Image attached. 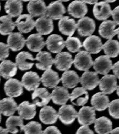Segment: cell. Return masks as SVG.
<instances>
[{"instance_id": "cb8c5ba5", "label": "cell", "mask_w": 119, "mask_h": 134, "mask_svg": "<svg viewBox=\"0 0 119 134\" xmlns=\"http://www.w3.org/2000/svg\"><path fill=\"white\" fill-rule=\"evenodd\" d=\"M19 116L23 119L31 120L36 114V106L34 103H30L29 101H24L17 107Z\"/></svg>"}, {"instance_id": "f5cc1de1", "label": "cell", "mask_w": 119, "mask_h": 134, "mask_svg": "<svg viewBox=\"0 0 119 134\" xmlns=\"http://www.w3.org/2000/svg\"><path fill=\"white\" fill-rule=\"evenodd\" d=\"M116 35H117V37L119 39V27L117 29H116Z\"/></svg>"}, {"instance_id": "7c38bea8", "label": "cell", "mask_w": 119, "mask_h": 134, "mask_svg": "<svg viewBox=\"0 0 119 134\" xmlns=\"http://www.w3.org/2000/svg\"><path fill=\"white\" fill-rule=\"evenodd\" d=\"M45 43L47 49L53 53L61 52L65 46L63 37L57 34L51 35L47 38Z\"/></svg>"}, {"instance_id": "c3c4849f", "label": "cell", "mask_w": 119, "mask_h": 134, "mask_svg": "<svg viewBox=\"0 0 119 134\" xmlns=\"http://www.w3.org/2000/svg\"><path fill=\"white\" fill-rule=\"evenodd\" d=\"M85 3L88 4H95L98 1V0H82Z\"/></svg>"}, {"instance_id": "8d00e7d4", "label": "cell", "mask_w": 119, "mask_h": 134, "mask_svg": "<svg viewBox=\"0 0 119 134\" xmlns=\"http://www.w3.org/2000/svg\"><path fill=\"white\" fill-rule=\"evenodd\" d=\"M94 123V129L98 133H110L112 130V122L107 117L96 119Z\"/></svg>"}, {"instance_id": "d590c367", "label": "cell", "mask_w": 119, "mask_h": 134, "mask_svg": "<svg viewBox=\"0 0 119 134\" xmlns=\"http://www.w3.org/2000/svg\"><path fill=\"white\" fill-rule=\"evenodd\" d=\"M6 125L8 132L15 134L18 132L19 130L22 132L24 127L23 119L20 116L12 115L7 120Z\"/></svg>"}, {"instance_id": "d4e9b609", "label": "cell", "mask_w": 119, "mask_h": 134, "mask_svg": "<svg viewBox=\"0 0 119 134\" xmlns=\"http://www.w3.org/2000/svg\"><path fill=\"white\" fill-rule=\"evenodd\" d=\"M35 60L39 62L36 64V68L39 70L46 71L51 69L53 64L54 59L50 53L41 51L37 54Z\"/></svg>"}, {"instance_id": "680465c9", "label": "cell", "mask_w": 119, "mask_h": 134, "mask_svg": "<svg viewBox=\"0 0 119 134\" xmlns=\"http://www.w3.org/2000/svg\"><path fill=\"white\" fill-rule=\"evenodd\" d=\"M1 3H0V11H1Z\"/></svg>"}, {"instance_id": "e575fe53", "label": "cell", "mask_w": 119, "mask_h": 134, "mask_svg": "<svg viewBox=\"0 0 119 134\" xmlns=\"http://www.w3.org/2000/svg\"><path fill=\"white\" fill-rule=\"evenodd\" d=\"M61 80L62 84L66 88H74L80 82V78L74 71H66L62 75Z\"/></svg>"}, {"instance_id": "5bb4252c", "label": "cell", "mask_w": 119, "mask_h": 134, "mask_svg": "<svg viewBox=\"0 0 119 134\" xmlns=\"http://www.w3.org/2000/svg\"><path fill=\"white\" fill-rule=\"evenodd\" d=\"M80 82L85 89L87 90H92L94 89L100 82L98 73L95 72L85 71L81 78Z\"/></svg>"}, {"instance_id": "ba28073f", "label": "cell", "mask_w": 119, "mask_h": 134, "mask_svg": "<svg viewBox=\"0 0 119 134\" xmlns=\"http://www.w3.org/2000/svg\"><path fill=\"white\" fill-rule=\"evenodd\" d=\"M65 13V8L61 1H56L50 3L46 7L45 15L52 20H57L61 19Z\"/></svg>"}, {"instance_id": "836d02e7", "label": "cell", "mask_w": 119, "mask_h": 134, "mask_svg": "<svg viewBox=\"0 0 119 134\" xmlns=\"http://www.w3.org/2000/svg\"><path fill=\"white\" fill-rule=\"evenodd\" d=\"M17 68L16 63L9 60H4L0 64V75L4 79H10L15 76Z\"/></svg>"}, {"instance_id": "2e32d148", "label": "cell", "mask_w": 119, "mask_h": 134, "mask_svg": "<svg viewBox=\"0 0 119 134\" xmlns=\"http://www.w3.org/2000/svg\"><path fill=\"white\" fill-rule=\"evenodd\" d=\"M86 51L91 54H96L102 49V44L100 38L95 35L88 36L83 43Z\"/></svg>"}, {"instance_id": "8992f818", "label": "cell", "mask_w": 119, "mask_h": 134, "mask_svg": "<svg viewBox=\"0 0 119 134\" xmlns=\"http://www.w3.org/2000/svg\"><path fill=\"white\" fill-rule=\"evenodd\" d=\"M15 25L21 33L31 32L35 26V22L33 17L29 14L19 15L15 22Z\"/></svg>"}, {"instance_id": "5b68a950", "label": "cell", "mask_w": 119, "mask_h": 134, "mask_svg": "<svg viewBox=\"0 0 119 134\" xmlns=\"http://www.w3.org/2000/svg\"><path fill=\"white\" fill-rule=\"evenodd\" d=\"M53 64L58 70L66 71L72 66L73 59L72 55L69 52H60L56 56L53 60Z\"/></svg>"}, {"instance_id": "db71d44e", "label": "cell", "mask_w": 119, "mask_h": 134, "mask_svg": "<svg viewBox=\"0 0 119 134\" xmlns=\"http://www.w3.org/2000/svg\"><path fill=\"white\" fill-rule=\"evenodd\" d=\"M116 92H117V94L119 96V86H117V87L116 88Z\"/></svg>"}, {"instance_id": "484cf974", "label": "cell", "mask_w": 119, "mask_h": 134, "mask_svg": "<svg viewBox=\"0 0 119 134\" xmlns=\"http://www.w3.org/2000/svg\"><path fill=\"white\" fill-rule=\"evenodd\" d=\"M41 80L45 87L53 88L59 83L61 79H59V75L56 72L50 69L46 70L43 74Z\"/></svg>"}, {"instance_id": "9c48e42d", "label": "cell", "mask_w": 119, "mask_h": 134, "mask_svg": "<svg viewBox=\"0 0 119 134\" xmlns=\"http://www.w3.org/2000/svg\"><path fill=\"white\" fill-rule=\"evenodd\" d=\"M93 68L97 73L105 75L112 69V62L107 55H101L98 57L93 62Z\"/></svg>"}, {"instance_id": "bcb514c9", "label": "cell", "mask_w": 119, "mask_h": 134, "mask_svg": "<svg viewBox=\"0 0 119 134\" xmlns=\"http://www.w3.org/2000/svg\"><path fill=\"white\" fill-rule=\"evenodd\" d=\"M76 133H94V132L88 127V126L84 125L78 129Z\"/></svg>"}, {"instance_id": "f6af8a7d", "label": "cell", "mask_w": 119, "mask_h": 134, "mask_svg": "<svg viewBox=\"0 0 119 134\" xmlns=\"http://www.w3.org/2000/svg\"><path fill=\"white\" fill-rule=\"evenodd\" d=\"M42 133H61V132L55 126H50L48 127L46 129H45Z\"/></svg>"}, {"instance_id": "e0dca14e", "label": "cell", "mask_w": 119, "mask_h": 134, "mask_svg": "<svg viewBox=\"0 0 119 134\" xmlns=\"http://www.w3.org/2000/svg\"><path fill=\"white\" fill-rule=\"evenodd\" d=\"M41 78L38 74L34 72L25 73L22 79V83L23 87L28 91H34L40 85Z\"/></svg>"}, {"instance_id": "7a4b0ae2", "label": "cell", "mask_w": 119, "mask_h": 134, "mask_svg": "<svg viewBox=\"0 0 119 134\" xmlns=\"http://www.w3.org/2000/svg\"><path fill=\"white\" fill-rule=\"evenodd\" d=\"M77 29L79 35L83 37L90 36L95 31V23L92 18L84 17L78 21Z\"/></svg>"}, {"instance_id": "7402d4cb", "label": "cell", "mask_w": 119, "mask_h": 134, "mask_svg": "<svg viewBox=\"0 0 119 134\" xmlns=\"http://www.w3.org/2000/svg\"><path fill=\"white\" fill-rule=\"evenodd\" d=\"M26 43V40L21 33L10 34L7 39V45L13 51L22 50Z\"/></svg>"}, {"instance_id": "ab89813d", "label": "cell", "mask_w": 119, "mask_h": 134, "mask_svg": "<svg viewBox=\"0 0 119 134\" xmlns=\"http://www.w3.org/2000/svg\"><path fill=\"white\" fill-rule=\"evenodd\" d=\"M65 45L67 50L72 53L80 51L82 47L81 41L77 37H68L65 41Z\"/></svg>"}, {"instance_id": "91938a15", "label": "cell", "mask_w": 119, "mask_h": 134, "mask_svg": "<svg viewBox=\"0 0 119 134\" xmlns=\"http://www.w3.org/2000/svg\"><path fill=\"white\" fill-rule=\"evenodd\" d=\"M0 80H1V79H0Z\"/></svg>"}, {"instance_id": "3957f363", "label": "cell", "mask_w": 119, "mask_h": 134, "mask_svg": "<svg viewBox=\"0 0 119 134\" xmlns=\"http://www.w3.org/2000/svg\"><path fill=\"white\" fill-rule=\"evenodd\" d=\"M95 116V110L93 107L89 106L83 107L77 113L78 121L83 126H89L94 123Z\"/></svg>"}, {"instance_id": "d6986e66", "label": "cell", "mask_w": 119, "mask_h": 134, "mask_svg": "<svg viewBox=\"0 0 119 134\" xmlns=\"http://www.w3.org/2000/svg\"><path fill=\"white\" fill-rule=\"evenodd\" d=\"M89 99L88 93L84 87H77L70 95L72 103L77 106H83L87 103Z\"/></svg>"}, {"instance_id": "74e56055", "label": "cell", "mask_w": 119, "mask_h": 134, "mask_svg": "<svg viewBox=\"0 0 119 134\" xmlns=\"http://www.w3.org/2000/svg\"><path fill=\"white\" fill-rule=\"evenodd\" d=\"M15 26L12 17L9 15L0 17V34L1 35H7L11 34L15 28Z\"/></svg>"}, {"instance_id": "6f0895ef", "label": "cell", "mask_w": 119, "mask_h": 134, "mask_svg": "<svg viewBox=\"0 0 119 134\" xmlns=\"http://www.w3.org/2000/svg\"><path fill=\"white\" fill-rule=\"evenodd\" d=\"M22 1H24V2H27V1H30V0H21Z\"/></svg>"}, {"instance_id": "4dcf8cb0", "label": "cell", "mask_w": 119, "mask_h": 134, "mask_svg": "<svg viewBox=\"0 0 119 134\" xmlns=\"http://www.w3.org/2000/svg\"><path fill=\"white\" fill-rule=\"evenodd\" d=\"M110 100L108 97L103 92H99L93 95L91 104L95 110L101 111L108 108Z\"/></svg>"}, {"instance_id": "277c9868", "label": "cell", "mask_w": 119, "mask_h": 134, "mask_svg": "<svg viewBox=\"0 0 119 134\" xmlns=\"http://www.w3.org/2000/svg\"><path fill=\"white\" fill-rule=\"evenodd\" d=\"M58 115L63 123L68 125L72 124L77 118V111L72 105L63 104L59 108Z\"/></svg>"}, {"instance_id": "f907efd6", "label": "cell", "mask_w": 119, "mask_h": 134, "mask_svg": "<svg viewBox=\"0 0 119 134\" xmlns=\"http://www.w3.org/2000/svg\"><path fill=\"white\" fill-rule=\"evenodd\" d=\"M110 133H119V127L116 128L114 129H112L110 132Z\"/></svg>"}, {"instance_id": "ac0fdd59", "label": "cell", "mask_w": 119, "mask_h": 134, "mask_svg": "<svg viewBox=\"0 0 119 134\" xmlns=\"http://www.w3.org/2000/svg\"><path fill=\"white\" fill-rule=\"evenodd\" d=\"M58 26L60 32L69 37H71L77 30V24L75 20L68 16H64L60 19Z\"/></svg>"}, {"instance_id": "4316f807", "label": "cell", "mask_w": 119, "mask_h": 134, "mask_svg": "<svg viewBox=\"0 0 119 134\" xmlns=\"http://www.w3.org/2000/svg\"><path fill=\"white\" fill-rule=\"evenodd\" d=\"M29 13L33 17L45 15L46 6L43 0H30L27 5Z\"/></svg>"}, {"instance_id": "7dc6e473", "label": "cell", "mask_w": 119, "mask_h": 134, "mask_svg": "<svg viewBox=\"0 0 119 134\" xmlns=\"http://www.w3.org/2000/svg\"><path fill=\"white\" fill-rule=\"evenodd\" d=\"M113 72L114 74V75L116 78L119 79V61L114 64V65L112 66Z\"/></svg>"}, {"instance_id": "d6a6232c", "label": "cell", "mask_w": 119, "mask_h": 134, "mask_svg": "<svg viewBox=\"0 0 119 134\" xmlns=\"http://www.w3.org/2000/svg\"><path fill=\"white\" fill-rule=\"evenodd\" d=\"M17 104L12 98H6L0 101V111L6 116H10L17 110Z\"/></svg>"}, {"instance_id": "f546056e", "label": "cell", "mask_w": 119, "mask_h": 134, "mask_svg": "<svg viewBox=\"0 0 119 134\" xmlns=\"http://www.w3.org/2000/svg\"><path fill=\"white\" fill-rule=\"evenodd\" d=\"M116 24L111 20L104 21L99 26V33L100 35L107 40H112L116 35L115 27Z\"/></svg>"}, {"instance_id": "11a10c76", "label": "cell", "mask_w": 119, "mask_h": 134, "mask_svg": "<svg viewBox=\"0 0 119 134\" xmlns=\"http://www.w3.org/2000/svg\"><path fill=\"white\" fill-rule=\"evenodd\" d=\"M59 1L61 2H67L70 1V0H59Z\"/></svg>"}, {"instance_id": "4fadbf2b", "label": "cell", "mask_w": 119, "mask_h": 134, "mask_svg": "<svg viewBox=\"0 0 119 134\" xmlns=\"http://www.w3.org/2000/svg\"><path fill=\"white\" fill-rule=\"evenodd\" d=\"M35 26L37 32L43 35L51 33L54 29L52 20L45 15L41 16L35 21Z\"/></svg>"}, {"instance_id": "1f68e13d", "label": "cell", "mask_w": 119, "mask_h": 134, "mask_svg": "<svg viewBox=\"0 0 119 134\" xmlns=\"http://www.w3.org/2000/svg\"><path fill=\"white\" fill-rule=\"evenodd\" d=\"M6 13L12 17H16L23 11V4L21 0H7L4 6Z\"/></svg>"}, {"instance_id": "ee69618b", "label": "cell", "mask_w": 119, "mask_h": 134, "mask_svg": "<svg viewBox=\"0 0 119 134\" xmlns=\"http://www.w3.org/2000/svg\"><path fill=\"white\" fill-rule=\"evenodd\" d=\"M112 16L114 20V22L116 25H119V5L114 8L112 11Z\"/></svg>"}, {"instance_id": "f35d334b", "label": "cell", "mask_w": 119, "mask_h": 134, "mask_svg": "<svg viewBox=\"0 0 119 134\" xmlns=\"http://www.w3.org/2000/svg\"><path fill=\"white\" fill-rule=\"evenodd\" d=\"M102 49L110 58H115L119 55V42L116 40H108L104 45Z\"/></svg>"}, {"instance_id": "816d5d0a", "label": "cell", "mask_w": 119, "mask_h": 134, "mask_svg": "<svg viewBox=\"0 0 119 134\" xmlns=\"http://www.w3.org/2000/svg\"><path fill=\"white\" fill-rule=\"evenodd\" d=\"M104 1L107 3H113L115 1H116V0H104Z\"/></svg>"}, {"instance_id": "8fae6325", "label": "cell", "mask_w": 119, "mask_h": 134, "mask_svg": "<svg viewBox=\"0 0 119 134\" xmlns=\"http://www.w3.org/2000/svg\"><path fill=\"white\" fill-rule=\"evenodd\" d=\"M93 13L97 20L105 21L112 16L111 7L108 3L105 1L97 2L93 8Z\"/></svg>"}, {"instance_id": "f1b7e54d", "label": "cell", "mask_w": 119, "mask_h": 134, "mask_svg": "<svg viewBox=\"0 0 119 134\" xmlns=\"http://www.w3.org/2000/svg\"><path fill=\"white\" fill-rule=\"evenodd\" d=\"M70 94L65 87H56L51 94L52 101L56 104L63 105L70 99Z\"/></svg>"}, {"instance_id": "52a82bcc", "label": "cell", "mask_w": 119, "mask_h": 134, "mask_svg": "<svg viewBox=\"0 0 119 134\" xmlns=\"http://www.w3.org/2000/svg\"><path fill=\"white\" fill-rule=\"evenodd\" d=\"M23 85L21 82L16 79L10 78L4 84L6 94L10 98H16L23 93Z\"/></svg>"}, {"instance_id": "9f6ffc18", "label": "cell", "mask_w": 119, "mask_h": 134, "mask_svg": "<svg viewBox=\"0 0 119 134\" xmlns=\"http://www.w3.org/2000/svg\"><path fill=\"white\" fill-rule=\"evenodd\" d=\"M1 121V113L0 111V122Z\"/></svg>"}, {"instance_id": "83f0119b", "label": "cell", "mask_w": 119, "mask_h": 134, "mask_svg": "<svg viewBox=\"0 0 119 134\" xmlns=\"http://www.w3.org/2000/svg\"><path fill=\"white\" fill-rule=\"evenodd\" d=\"M58 118V113L51 106H45L39 113V119L45 124H51L56 123Z\"/></svg>"}, {"instance_id": "ffe728a7", "label": "cell", "mask_w": 119, "mask_h": 134, "mask_svg": "<svg viewBox=\"0 0 119 134\" xmlns=\"http://www.w3.org/2000/svg\"><path fill=\"white\" fill-rule=\"evenodd\" d=\"M33 103L38 107H43L47 105L51 99V94L45 88H36L32 94Z\"/></svg>"}, {"instance_id": "603a6c76", "label": "cell", "mask_w": 119, "mask_h": 134, "mask_svg": "<svg viewBox=\"0 0 119 134\" xmlns=\"http://www.w3.org/2000/svg\"><path fill=\"white\" fill-rule=\"evenodd\" d=\"M35 59L31 53L28 52L23 51L19 52L16 57V64L19 70L26 71L31 69L34 65V63L30 61L35 60Z\"/></svg>"}, {"instance_id": "44dd1931", "label": "cell", "mask_w": 119, "mask_h": 134, "mask_svg": "<svg viewBox=\"0 0 119 134\" xmlns=\"http://www.w3.org/2000/svg\"><path fill=\"white\" fill-rule=\"evenodd\" d=\"M45 44L43 38L40 34L30 35L26 40V45L28 49L34 52H40Z\"/></svg>"}, {"instance_id": "7bdbcfd3", "label": "cell", "mask_w": 119, "mask_h": 134, "mask_svg": "<svg viewBox=\"0 0 119 134\" xmlns=\"http://www.w3.org/2000/svg\"><path fill=\"white\" fill-rule=\"evenodd\" d=\"M9 55V47L7 44L0 42V61H3Z\"/></svg>"}, {"instance_id": "60d3db41", "label": "cell", "mask_w": 119, "mask_h": 134, "mask_svg": "<svg viewBox=\"0 0 119 134\" xmlns=\"http://www.w3.org/2000/svg\"><path fill=\"white\" fill-rule=\"evenodd\" d=\"M23 131L25 133H42V126L37 122L31 121L24 126Z\"/></svg>"}, {"instance_id": "30bf717a", "label": "cell", "mask_w": 119, "mask_h": 134, "mask_svg": "<svg viewBox=\"0 0 119 134\" xmlns=\"http://www.w3.org/2000/svg\"><path fill=\"white\" fill-rule=\"evenodd\" d=\"M99 88L105 94L113 93L117 87L116 77L114 75L105 74L100 80Z\"/></svg>"}, {"instance_id": "b9f144b4", "label": "cell", "mask_w": 119, "mask_h": 134, "mask_svg": "<svg viewBox=\"0 0 119 134\" xmlns=\"http://www.w3.org/2000/svg\"><path fill=\"white\" fill-rule=\"evenodd\" d=\"M108 111L110 115L114 119H119V99H116L109 103Z\"/></svg>"}, {"instance_id": "6da1fadb", "label": "cell", "mask_w": 119, "mask_h": 134, "mask_svg": "<svg viewBox=\"0 0 119 134\" xmlns=\"http://www.w3.org/2000/svg\"><path fill=\"white\" fill-rule=\"evenodd\" d=\"M73 64L78 70L87 71L93 66V62L90 53L86 51H81L75 55Z\"/></svg>"}, {"instance_id": "9a60e30c", "label": "cell", "mask_w": 119, "mask_h": 134, "mask_svg": "<svg viewBox=\"0 0 119 134\" xmlns=\"http://www.w3.org/2000/svg\"><path fill=\"white\" fill-rule=\"evenodd\" d=\"M67 11L71 16L81 18L87 14L88 9L86 3L82 0H75L69 4Z\"/></svg>"}, {"instance_id": "681fc988", "label": "cell", "mask_w": 119, "mask_h": 134, "mask_svg": "<svg viewBox=\"0 0 119 134\" xmlns=\"http://www.w3.org/2000/svg\"><path fill=\"white\" fill-rule=\"evenodd\" d=\"M8 131L7 129H4L0 127V133H8Z\"/></svg>"}]
</instances>
